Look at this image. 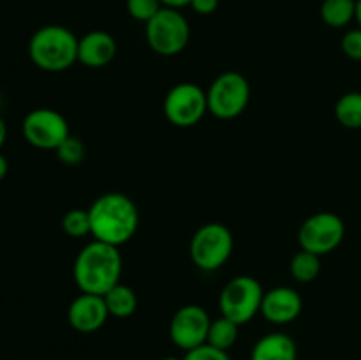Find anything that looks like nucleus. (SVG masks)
I'll use <instances>...</instances> for the list:
<instances>
[{"label": "nucleus", "instance_id": "obj_1", "mask_svg": "<svg viewBox=\"0 0 361 360\" xmlns=\"http://www.w3.org/2000/svg\"><path fill=\"white\" fill-rule=\"evenodd\" d=\"M92 236L99 242L120 247L140 228V210L123 193H104L88 208Z\"/></svg>", "mask_w": 361, "mask_h": 360}, {"label": "nucleus", "instance_id": "obj_2", "mask_svg": "<svg viewBox=\"0 0 361 360\" xmlns=\"http://www.w3.org/2000/svg\"><path fill=\"white\" fill-rule=\"evenodd\" d=\"M122 270L123 260L118 247L94 240L78 253L73 277L81 293L102 296L118 284Z\"/></svg>", "mask_w": 361, "mask_h": 360}, {"label": "nucleus", "instance_id": "obj_3", "mask_svg": "<svg viewBox=\"0 0 361 360\" xmlns=\"http://www.w3.org/2000/svg\"><path fill=\"white\" fill-rule=\"evenodd\" d=\"M80 39L62 25H44L34 32L28 42V55L35 67L46 73H62L78 62Z\"/></svg>", "mask_w": 361, "mask_h": 360}, {"label": "nucleus", "instance_id": "obj_4", "mask_svg": "<svg viewBox=\"0 0 361 360\" xmlns=\"http://www.w3.org/2000/svg\"><path fill=\"white\" fill-rule=\"evenodd\" d=\"M148 46L161 56H175L185 49L190 39V27L180 9L162 7L148 23H145Z\"/></svg>", "mask_w": 361, "mask_h": 360}, {"label": "nucleus", "instance_id": "obj_5", "mask_svg": "<svg viewBox=\"0 0 361 360\" xmlns=\"http://www.w3.org/2000/svg\"><path fill=\"white\" fill-rule=\"evenodd\" d=\"M264 289L252 275H236L222 288L219 295L221 316L229 318L236 325H245L261 313Z\"/></svg>", "mask_w": 361, "mask_h": 360}, {"label": "nucleus", "instance_id": "obj_6", "mask_svg": "<svg viewBox=\"0 0 361 360\" xmlns=\"http://www.w3.org/2000/svg\"><path fill=\"white\" fill-rule=\"evenodd\" d=\"M208 112L221 120H233L242 115L250 101V85L236 71L222 73L207 90Z\"/></svg>", "mask_w": 361, "mask_h": 360}, {"label": "nucleus", "instance_id": "obj_7", "mask_svg": "<svg viewBox=\"0 0 361 360\" xmlns=\"http://www.w3.org/2000/svg\"><path fill=\"white\" fill-rule=\"evenodd\" d=\"M233 246V235L224 224L207 222L190 239V260L201 270L215 272L229 260Z\"/></svg>", "mask_w": 361, "mask_h": 360}, {"label": "nucleus", "instance_id": "obj_8", "mask_svg": "<svg viewBox=\"0 0 361 360\" xmlns=\"http://www.w3.org/2000/svg\"><path fill=\"white\" fill-rule=\"evenodd\" d=\"M208 112V97L207 92L196 83L183 81L175 85L171 90L166 94L164 99V115L173 126L194 127L201 122Z\"/></svg>", "mask_w": 361, "mask_h": 360}, {"label": "nucleus", "instance_id": "obj_9", "mask_svg": "<svg viewBox=\"0 0 361 360\" xmlns=\"http://www.w3.org/2000/svg\"><path fill=\"white\" fill-rule=\"evenodd\" d=\"M345 235L344 221L334 212H317L302 222L298 242L303 251L324 256L337 249Z\"/></svg>", "mask_w": 361, "mask_h": 360}, {"label": "nucleus", "instance_id": "obj_10", "mask_svg": "<svg viewBox=\"0 0 361 360\" xmlns=\"http://www.w3.org/2000/svg\"><path fill=\"white\" fill-rule=\"evenodd\" d=\"M23 138L35 148L56 150L69 133L66 116L51 108H35L28 113L21 124Z\"/></svg>", "mask_w": 361, "mask_h": 360}, {"label": "nucleus", "instance_id": "obj_11", "mask_svg": "<svg viewBox=\"0 0 361 360\" xmlns=\"http://www.w3.org/2000/svg\"><path fill=\"white\" fill-rule=\"evenodd\" d=\"M210 314L207 309L196 304L180 307L169 323V337L176 348L183 352L207 344L208 330H210Z\"/></svg>", "mask_w": 361, "mask_h": 360}, {"label": "nucleus", "instance_id": "obj_12", "mask_svg": "<svg viewBox=\"0 0 361 360\" xmlns=\"http://www.w3.org/2000/svg\"><path fill=\"white\" fill-rule=\"evenodd\" d=\"M109 318V311L106 307L104 296L81 293L71 302L67 309V320L76 332L92 334L104 327Z\"/></svg>", "mask_w": 361, "mask_h": 360}, {"label": "nucleus", "instance_id": "obj_13", "mask_svg": "<svg viewBox=\"0 0 361 360\" xmlns=\"http://www.w3.org/2000/svg\"><path fill=\"white\" fill-rule=\"evenodd\" d=\"M303 300L296 289L277 286L264 292L261 314L274 325H288L302 314Z\"/></svg>", "mask_w": 361, "mask_h": 360}, {"label": "nucleus", "instance_id": "obj_14", "mask_svg": "<svg viewBox=\"0 0 361 360\" xmlns=\"http://www.w3.org/2000/svg\"><path fill=\"white\" fill-rule=\"evenodd\" d=\"M116 55V41L104 30H92L78 42V62L90 69L106 67Z\"/></svg>", "mask_w": 361, "mask_h": 360}, {"label": "nucleus", "instance_id": "obj_15", "mask_svg": "<svg viewBox=\"0 0 361 360\" xmlns=\"http://www.w3.org/2000/svg\"><path fill=\"white\" fill-rule=\"evenodd\" d=\"M250 360H298V348L291 335L271 332L254 344Z\"/></svg>", "mask_w": 361, "mask_h": 360}, {"label": "nucleus", "instance_id": "obj_16", "mask_svg": "<svg viewBox=\"0 0 361 360\" xmlns=\"http://www.w3.org/2000/svg\"><path fill=\"white\" fill-rule=\"evenodd\" d=\"M104 296L106 307L109 311V316L113 318H129L137 309V295L130 286L118 282L113 286Z\"/></svg>", "mask_w": 361, "mask_h": 360}, {"label": "nucleus", "instance_id": "obj_17", "mask_svg": "<svg viewBox=\"0 0 361 360\" xmlns=\"http://www.w3.org/2000/svg\"><path fill=\"white\" fill-rule=\"evenodd\" d=\"M321 18L331 28H344L356 20V0H324Z\"/></svg>", "mask_w": 361, "mask_h": 360}, {"label": "nucleus", "instance_id": "obj_18", "mask_svg": "<svg viewBox=\"0 0 361 360\" xmlns=\"http://www.w3.org/2000/svg\"><path fill=\"white\" fill-rule=\"evenodd\" d=\"M238 334L240 325H236L235 321H231L229 318L221 316L217 318V320H212L207 344L228 352V349L233 348L235 342L238 341Z\"/></svg>", "mask_w": 361, "mask_h": 360}, {"label": "nucleus", "instance_id": "obj_19", "mask_svg": "<svg viewBox=\"0 0 361 360\" xmlns=\"http://www.w3.org/2000/svg\"><path fill=\"white\" fill-rule=\"evenodd\" d=\"M335 116L348 129H361V92H348L335 104Z\"/></svg>", "mask_w": 361, "mask_h": 360}, {"label": "nucleus", "instance_id": "obj_20", "mask_svg": "<svg viewBox=\"0 0 361 360\" xmlns=\"http://www.w3.org/2000/svg\"><path fill=\"white\" fill-rule=\"evenodd\" d=\"M289 270L298 282L316 281L317 275L321 274V256L302 249L293 256Z\"/></svg>", "mask_w": 361, "mask_h": 360}, {"label": "nucleus", "instance_id": "obj_21", "mask_svg": "<svg viewBox=\"0 0 361 360\" xmlns=\"http://www.w3.org/2000/svg\"><path fill=\"white\" fill-rule=\"evenodd\" d=\"M62 229L66 232V235L73 236V239L92 235L90 214H88V210L73 208V210L67 212L62 219Z\"/></svg>", "mask_w": 361, "mask_h": 360}, {"label": "nucleus", "instance_id": "obj_22", "mask_svg": "<svg viewBox=\"0 0 361 360\" xmlns=\"http://www.w3.org/2000/svg\"><path fill=\"white\" fill-rule=\"evenodd\" d=\"M55 152L63 164L78 166L85 159V143L80 138L67 136Z\"/></svg>", "mask_w": 361, "mask_h": 360}, {"label": "nucleus", "instance_id": "obj_23", "mask_svg": "<svg viewBox=\"0 0 361 360\" xmlns=\"http://www.w3.org/2000/svg\"><path fill=\"white\" fill-rule=\"evenodd\" d=\"M161 0H127V11L137 21L148 23L162 9Z\"/></svg>", "mask_w": 361, "mask_h": 360}, {"label": "nucleus", "instance_id": "obj_24", "mask_svg": "<svg viewBox=\"0 0 361 360\" xmlns=\"http://www.w3.org/2000/svg\"><path fill=\"white\" fill-rule=\"evenodd\" d=\"M182 360H231V356L224 349L214 348L210 344H203L190 349V352H185V356Z\"/></svg>", "mask_w": 361, "mask_h": 360}, {"label": "nucleus", "instance_id": "obj_25", "mask_svg": "<svg viewBox=\"0 0 361 360\" xmlns=\"http://www.w3.org/2000/svg\"><path fill=\"white\" fill-rule=\"evenodd\" d=\"M342 52L351 60L361 62V27L345 32V35L342 37Z\"/></svg>", "mask_w": 361, "mask_h": 360}, {"label": "nucleus", "instance_id": "obj_26", "mask_svg": "<svg viewBox=\"0 0 361 360\" xmlns=\"http://www.w3.org/2000/svg\"><path fill=\"white\" fill-rule=\"evenodd\" d=\"M189 6L192 7L197 14H203V16H207V14H212L217 11L219 0H190Z\"/></svg>", "mask_w": 361, "mask_h": 360}, {"label": "nucleus", "instance_id": "obj_27", "mask_svg": "<svg viewBox=\"0 0 361 360\" xmlns=\"http://www.w3.org/2000/svg\"><path fill=\"white\" fill-rule=\"evenodd\" d=\"M164 7H173V9H182V7L189 6L190 0H161Z\"/></svg>", "mask_w": 361, "mask_h": 360}, {"label": "nucleus", "instance_id": "obj_28", "mask_svg": "<svg viewBox=\"0 0 361 360\" xmlns=\"http://www.w3.org/2000/svg\"><path fill=\"white\" fill-rule=\"evenodd\" d=\"M7 172H9V162H7L6 155L0 152V180H4V176L7 175Z\"/></svg>", "mask_w": 361, "mask_h": 360}, {"label": "nucleus", "instance_id": "obj_29", "mask_svg": "<svg viewBox=\"0 0 361 360\" xmlns=\"http://www.w3.org/2000/svg\"><path fill=\"white\" fill-rule=\"evenodd\" d=\"M6 140H7V126H6V122H4L2 116H0V148L4 147Z\"/></svg>", "mask_w": 361, "mask_h": 360}, {"label": "nucleus", "instance_id": "obj_30", "mask_svg": "<svg viewBox=\"0 0 361 360\" xmlns=\"http://www.w3.org/2000/svg\"><path fill=\"white\" fill-rule=\"evenodd\" d=\"M356 21L361 27V0H356Z\"/></svg>", "mask_w": 361, "mask_h": 360}, {"label": "nucleus", "instance_id": "obj_31", "mask_svg": "<svg viewBox=\"0 0 361 360\" xmlns=\"http://www.w3.org/2000/svg\"><path fill=\"white\" fill-rule=\"evenodd\" d=\"M161 360H182V359H178V356H164V359Z\"/></svg>", "mask_w": 361, "mask_h": 360}, {"label": "nucleus", "instance_id": "obj_32", "mask_svg": "<svg viewBox=\"0 0 361 360\" xmlns=\"http://www.w3.org/2000/svg\"><path fill=\"white\" fill-rule=\"evenodd\" d=\"M0 108H2V95H0Z\"/></svg>", "mask_w": 361, "mask_h": 360}]
</instances>
